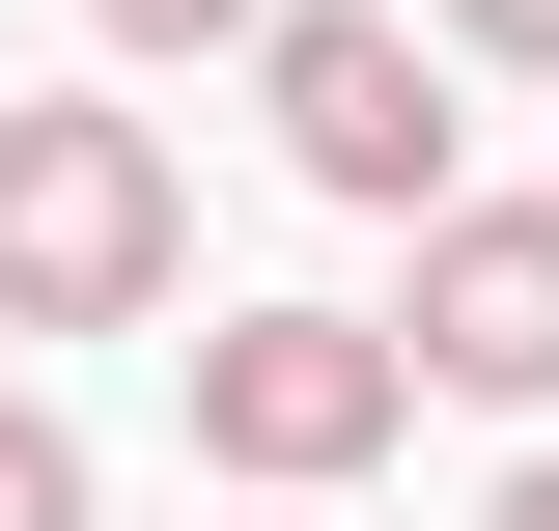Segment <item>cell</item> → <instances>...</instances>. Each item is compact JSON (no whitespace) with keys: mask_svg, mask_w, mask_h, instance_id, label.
<instances>
[{"mask_svg":"<svg viewBox=\"0 0 559 531\" xmlns=\"http://www.w3.org/2000/svg\"><path fill=\"white\" fill-rule=\"evenodd\" d=\"M197 308V168L140 113H0V335H140Z\"/></svg>","mask_w":559,"mask_h":531,"instance_id":"1","label":"cell"},{"mask_svg":"<svg viewBox=\"0 0 559 531\" xmlns=\"http://www.w3.org/2000/svg\"><path fill=\"white\" fill-rule=\"evenodd\" d=\"M252 113H280V168L336 224H448L476 168H448V57H419V0H280L252 28Z\"/></svg>","mask_w":559,"mask_h":531,"instance_id":"2","label":"cell"},{"mask_svg":"<svg viewBox=\"0 0 559 531\" xmlns=\"http://www.w3.org/2000/svg\"><path fill=\"white\" fill-rule=\"evenodd\" d=\"M392 420H419V392H392V335H364V308H197V475L336 504Z\"/></svg>","mask_w":559,"mask_h":531,"instance_id":"3","label":"cell"},{"mask_svg":"<svg viewBox=\"0 0 559 531\" xmlns=\"http://www.w3.org/2000/svg\"><path fill=\"white\" fill-rule=\"evenodd\" d=\"M364 335H392V392L559 420V197H448V224H419V280H392Z\"/></svg>","mask_w":559,"mask_h":531,"instance_id":"4","label":"cell"},{"mask_svg":"<svg viewBox=\"0 0 559 531\" xmlns=\"http://www.w3.org/2000/svg\"><path fill=\"white\" fill-rule=\"evenodd\" d=\"M0 531H84V420L57 392H0Z\"/></svg>","mask_w":559,"mask_h":531,"instance_id":"5","label":"cell"},{"mask_svg":"<svg viewBox=\"0 0 559 531\" xmlns=\"http://www.w3.org/2000/svg\"><path fill=\"white\" fill-rule=\"evenodd\" d=\"M84 28H112V57H252L280 0H84Z\"/></svg>","mask_w":559,"mask_h":531,"instance_id":"6","label":"cell"},{"mask_svg":"<svg viewBox=\"0 0 559 531\" xmlns=\"http://www.w3.org/2000/svg\"><path fill=\"white\" fill-rule=\"evenodd\" d=\"M419 57H503V84H559V0H419Z\"/></svg>","mask_w":559,"mask_h":531,"instance_id":"7","label":"cell"},{"mask_svg":"<svg viewBox=\"0 0 559 531\" xmlns=\"http://www.w3.org/2000/svg\"><path fill=\"white\" fill-rule=\"evenodd\" d=\"M476 531H559V448H532V475H503V504H476Z\"/></svg>","mask_w":559,"mask_h":531,"instance_id":"8","label":"cell"},{"mask_svg":"<svg viewBox=\"0 0 559 531\" xmlns=\"http://www.w3.org/2000/svg\"><path fill=\"white\" fill-rule=\"evenodd\" d=\"M252 531H336V504H252Z\"/></svg>","mask_w":559,"mask_h":531,"instance_id":"9","label":"cell"}]
</instances>
